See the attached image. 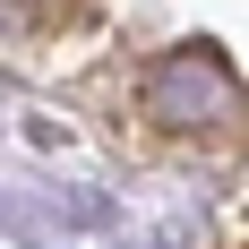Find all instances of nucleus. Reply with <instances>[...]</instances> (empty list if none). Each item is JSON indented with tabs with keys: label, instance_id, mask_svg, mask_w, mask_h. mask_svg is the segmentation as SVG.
<instances>
[{
	"label": "nucleus",
	"instance_id": "f257e3e1",
	"mask_svg": "<svg viewBox=\"0 0 249 249\" xmlns=\"http://www.w3.org/2000/svg\"><path fill=\"white\" fill-rule=\"evenodd\" d=\"M138 112H146L163 138H232V129L249 121V86L232 77L224 52L180 43V52H155V60H146Z\"/></svg>",
	"mask_w": 249,
	"mask_h": 249
}]
</instances>
